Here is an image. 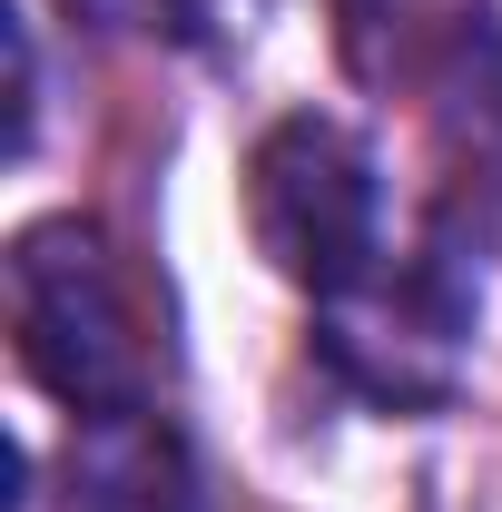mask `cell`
I'll return each mask as SVG.
<instances>
[{"label":"cell","mask_w":502,"mask_h":512,"mask_svg":"<svg viewBox=\"0 0 502 512\" xmlns=\"http://www.w3.org/2000/svg\"><path fill=\"white\" fill-rule=\"evenodd\" d=\"M109 10H128L138 30H178V40H197V30L227 20V0H109Z\"/></svg>","instance_id":"5b68a950"},{"label":"cell","mask_w":502,"mask_h":512,"mask_svg":"<svg viewBox=\"0 0 502 512\" xmlns=\"http://www.w3.org/2000/svg\"><path fill=\"white\" fill-rule=\"evenodd\" d=\"M69 512H197L178 434L148 404L138 414H89L79 453H69Z\"/></svg>","instance_id":"277c9868"},{"label":"cell","mask_w":502,"mask_h":512,"mask_svg":"<svg viewBox=\"0 0 502 512\" xmlns=\"http://www.w3.org/2000/svg\"><path fill=\"white\" fill-rule=\"evenodd\" d=\"M10 325H20L30 384L60 394L79 424L148 404V335H138L128 276L99 247V227H79V217L20 227V247H10Z\"/></svg>","instance_id":"6da1fadb"},{"label":"cell","mask_w":502,"mask_h":512,"mask_svg":"<svg viewBox=\"0 0 502 512\" xmlns=\"http://www.w3.org/2000/svg\"><path fill=\"white\" fill-rule=\"evenodd\" d=\"M463 345H473V276L443 247H414L394 266L375 256L355 286L315 296V355L384 414L443 404L463 384Z\"/></svg>","instance_id":"7a4b0ae2"},{"label":"cell","mask_w":502,"mask_h":512,"mask_svg":"<svg viewBox=\"0 0 502 512\" xmlns=\"http://www.w3.org/2000/svg\"><path fill=\"white\" fill-rule=\"evenodd\" d=\"M247 237L266 247L276 276L306 296L355 286L384 256V197H375V148L345 119H276L247 158Z\"/></svg>","instance_id":"3957f363"}]
</instances>
